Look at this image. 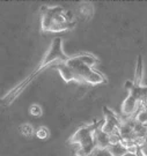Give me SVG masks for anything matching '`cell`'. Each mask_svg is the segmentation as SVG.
<instances>
[{"label": "cell", "instance_id": "cell-1", "mask_svg": "<svg viewBox=\"0 0 147 156\" xmlns=\"http://www.w3.org/2000/svg\"><path fill=\"white\" fill-rule=\"evenodd\" d=\"M71 22H68L65 15V11L60 6L45 7L44 14L42 16V29L50 33H60L70 29Z\"/></svg>", "mask_w": 147, "mask_h": 156}, {"label": "cell", "instance_id": "cell-2", "mask_svg": "<svg viewBox=\"0 0 147 156\" xmlns=\"http://www.w3.org/2000/svg\"><path fill=\"white\" fill-rule=\"evenodd\" d=\"M60 60L62 62H66L68 60V57L64 53L62 48V39L56 38L53 39L49 51L46 52L45 58L43 59V65H49L51 62Z\"/></svg>", "mask_w": 147, "mask_h": 156}, {"label": "cell", "instance_id": "cell-3", "mask_svg": "<svg viewBox=\"0 0 147 156\" xmlns=\"http://www.w3.org/2000/svg\"><path fill=\"white\" fill-rule=\"evenodd\" d=\"M139 103H140V93L139 91L134 93V89L131 90L130 94L127 95V97L122 103V112L125 116L133 115L137 111Z\"/></svg>", "mask_w": 147, "mask_h": 156}, {"label": "cell", "instance_id": "cell-4", "mask_svg": "<svg viewBox=\"0 0 147 156\" xmlns=\"http://www.w3.org/2000/svg\"><path fill=\"white\" fill-rule=\"evenodd\" d=\"M95 129L96 128H95L94 125H84V126H81L70 138V144H72V145H81L84 141H86L87 139H89L91 136L94 135Z\"/></svg>", "mask_w": 147, "mask_h": 156}, {"label": "cell", "instance_id": "cell-5", "mask_svg": "<svg viewBox=\"0 0 147 156\" xmlns=\"http://www.w3.org/2000/svg\"><path fill=\"white\" fill-rule=\"evenodd\" d=\"M96 149V144L94 140V135L91 136L89 139H87L86 141H84L81 145H79V148L75 151L77 156H91L94 151Z\"/></svg>", "mask_w": 147, "mask_h": 156}, {"label": "cell", "instance_id": "cell-6", "mask_svg": "<svg viewBox=\"0 0 147 156\" xmlns=\"http://www.w3.org/2000/svg\"><path fill=\"white\" fill-rule=\"evenodd\" d=\"M94 140L96 144V149L99 151H104L108 149L110 146V138L109 134L104 133L101 128H96L94 132Z\"/></svg>", "mask_w": 147, "mask_h": 156}, {"label": "cell", "instance_id": "cell-7", "mask_svg": "<svg viewBox=\"0 0 147 156\" xmlns=\"http://www.w3.org/2000/svg\"><path fill=\"white\" fill-rule=\"evenodd\" d=\"M58 72L60 74L62 79L65 82H71V81H77V75L74 71L68 66L66 62H59L56 66Z\"/></svg>", "mask_w": 147, "mask_h": 156}, {"label": "cell", "instance_id": "cell-8", "mask_svg": "<svg viewBox=\"0 0 147 156\" xmlns=\"http://www.w3.org/2000/svg\"><path fill=\"white\" fill-rule=\"evenodd\" d=\"M108 153L110 154V156H126L129 154V151H127V148L120 142V144H117V145L109 146Z\"/></svg>", "mask_w": 147, "mask_h": 156}, {"label": "cell", "instance_id": "cell-9", "mask_svg": "<svg viewBox=\"0 0 147 156\" xmlns=\"http://www.w3.org/2000/svg\"><path fill=\"white\" fill-rule=\"evenodd\" d=\"M82 64H85L86 66L88 67H93L94 65H96L97 64V58L96 57H94L93 55H88V53H84V55H80L78 56Z\"/></svg>", "mask_w": 147, "mask_h": 156}, {"label": "cell", "instance_id": "cell-10", "mask_svg": "<svg viewBox=\"0 0 147 156\" xmlns=\"http://www.w3.org/2000/svg\"><path fill=\"white\" fill-rule=\"evenodd\" d=\"M142 59L139 58L138 59L137 69H136V75H134V84L139 86L140 82H142Z\"/></svg>", "mask_w": 147, "mask_h": 156}, {"label": "cell", "instance_id": "cell-11", "mask_svg": "<svg viewBox=\"0 0 147 156\" xmlns=\"http://www.w3.org/2000/svg\"><path fill=\"white\" fill-rule=\"evenodd\" d=\"M136 122L140 125H147V109H142L140 111L137 113L136 116Z\"/></svg>", "mask_w": 147, "mask_h": 156}, {"label": "cell", "instance_id": "cell-12", "mask_svg": "<svg viewBox=\"0 0 147 156\" xmlns=\"http://www.w3.org/2000/svg\"><path fill=\"white\" fill-rule=\"evenodd\" d=\"M36 136L41 140L48 139V136H49V131H48V128L44 127V126L38 127V129L36 131Z\"/></svg>", "mask_w": 147, "mask_h": 156}, {"label": "cell", "instance_id": "cell-13", "mask_svg": "<svg viewBox=\"0 0 147 156\" xmlns=\"http://www.w3.org/2000/svg\"><path fill=\"white\" fill-rule=\"evenodd\" d=\"M29 112H30V115L31 116H34V117H40L42 116V108L40 105H37V104H33V105L29 108Z\"/></svg>", "mask_w": 147, "mask_h": 156}, {"label": "cell", "instance_id": "cell-14", "mask_svg": "<svg viewBox=\"0 0 147 156\" xmlns=\"http://www.w3.org/2000/svg\"><path fill=\"white\" fill-rule=\"evenodd\" d=\"M34 132V129L31 127V125H29V124H24L21 126V133L23 135H26V136H30L31 134Z\"/></svg>", "mask_w": 147, "mask_h": 156}, {"label": "cell", "instance_id": "cell-15", "mask_svg": "<svg viewBox=\"0 0 147 156\" xmlns=\"http://www.w3.org/2000/svg\"><path fill=\"white\" fill-rule=\"evenodd\" d=\"M109 138H110V145H117V144H120V142H122V136L119 135L118 132L109 135Z\"/></svg>", "mask_w": 147, "mask_h": 156}, {"label": "cell", "instance_id": "cell-16", "mask_svg": "<svg viewBox=\"0 0 147 156\" xmlns=\"http://www.w3.org/2000/svg\"><path fill=\"white\" fill-rule=\"evenodd\" d=\"M139 151H140L142 156H147V140L139 147Z\"/></svg>", "mask_w": 147, "mask_h": 156}]
</instances>
